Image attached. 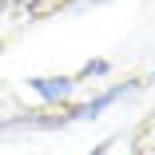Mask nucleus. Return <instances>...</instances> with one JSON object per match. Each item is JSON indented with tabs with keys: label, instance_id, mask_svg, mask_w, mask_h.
Returning a JSON list of instances; mask_svg holds the SVG:
<instances>
[{
	"label": "nucleus",
	"instance_id": "f257e3e1",
	"mask_svg": "<svg viewBox=\"0 0 155 155\" xmlns=\"http://www.w3.org/2000/svg\"><path fill=\"white\" fill-rule=\"evenodd\" d=\"M36 91L44 100H64L68 91H72V84L68 80H36Z\"/></svg>",
	"mask_w": 155,
	"mask_h": 155
},
{
	"label": "nucleus",
	"instance_id": "f03ea898",
	"mask_svg": "<svg viewBox=\"0 0 155 155\" xmlns=\"http://www.w3.org/2000/svg\"><path fill=\"white\" fill-rule=\"evenodd\" d=\"M119 96H123V87H115V91H111V96H104V100H96V104H87V107L80 111V119H96V115H100L104 107H111V104H115Z\"/></svg>",
	"mask_w": 155,
	"mask_h": 155
},
{
	"label": "nucleus",
	"instance_id": "7ed1b4c3",
	"mask_svg": "<svg viewBox=\"0 0 155 155\" xmlns=\"http://www.w3.org/2000/svg\"><path fill=\"white\" fill-rule=\"evenodd\" d=\"M32 0H0V8H28Z\"/></svg>",
	"mask_w": 155,
	"mask_h": 155
}]
</instances>
